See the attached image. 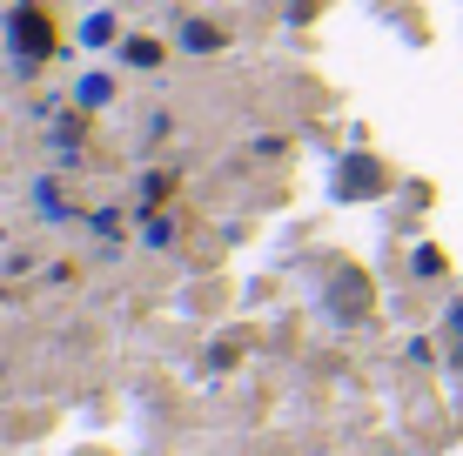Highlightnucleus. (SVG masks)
<instances>
[{
  "label": "nucleus",
  "mask_w": 463,
  "mask_h": 456,
  "mask_svg": "<svg viewBox=\"0 0 463 456\" xmlns=\"http://www.w3.org/2000/svg\"><path fill=\"white\" fill-rule=\"evenodd\" d=\"M108 34H115V14H88L81 21V47H108Z\"/></svg>",
  "instance_id": "obj_1"
},
{
  "label": "nucleus",
  "mask_w": 463,
  "mask_h": 456,
  "mask_svg": "<svg viewBox=\"0 0 463 456\" xmlns=\"http://www.w3.org/2000/svg\"><path fill=\"white\" fill-rule=\"evenodd\" d=\"M182 47H195V54H215L222 34H215V27H202V21H188V27H182Z\"/></svg>",
  "instance_id": "obj_2"
},
{
  "label": "nucleus",
  "mask_w": 463,
  "mask_h": 456,
  "mask_svg": "<svg viewBox=\"0 0 463 456\" xmlns=\"http://www.w3.org/2000/svg\"><path fill=\"white\" fill-rule=\"evenodd\" d=\"M74 101H81V107H101V101H108V74H88V81L74 88Z\"/></svg>",
  "instance_id": "obj_3"
},
{
  "label": "nucleus",
  "mask_w": 463,
  "mask_h": 456,
  "mask_svg": "<svg viewBox=\"0 0 463 456\" xmlns=\"http://www.w3.org/2000/svg\"><path fill=\"white\" fill-rule=\"evenodd\" d=\"M34 201H41V215H54V222H61V201H54V181H34Z\"/></svg>",
  "instance_id": "obj_4"
},
{
  "label": "nucleus",
  "mask_w": 463,
  "mask_h": 456,
  "mask_svg": "<svg viewBox=\"0 0 463 456\" xmlns=\"http://www.w3.org/2000/svg\"><path fill=\"white\" fill-rule=\"evenodd\" d=\"M141 242H148V248H168V242H175V228H168V222H148V235H141Z\"/></svg>",
  "instance_id": "obj_5"
}]
</instances>
